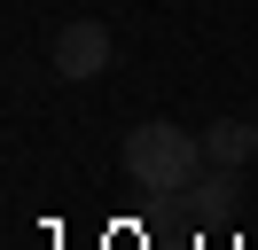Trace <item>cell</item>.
Segmentation results:
<instances>
[{"instance_id":"4","label":"cell","mask_w":258,"mask_h":250,"mask_svg":"<svg viewBox=\"0 0 258 250\" xmlns=\"http://www.w3.org/2000/svg\"><path fill=\"white\" fill-rule=\"evenodd\" d=\"M235 196H242L235 172H227V164H204V172H196V188H188V211H196V219H227V211H235Z\"/></svg>"},{"instance_id":"3","label":"cell","mask_w":258,"mask_h":250,"mask_svg":"<svg viewBox=\"0 0 258 250\" xmlns=\"http://www.w3.org/2000/svg\"><path fill=\"white\" fill-rule=\"evenodd\" d=\"M204 156L211 164H227V172H242L258 156V125L250 117H219V125H204Z\"/></svg>"},{"instance_id":"2","label":"cell","mask_w":258,"mask_h":250,"mask_svg":"<svg viewBox=\"0 0 258 250\" xmlns=\"http://www.w3.org/2000/svg\"><path fill=\"white\" fill-rule=\"evenodd\" d=\"M110 62H117V39H110V24H94V16H71V24L47 39V71L71 78V86H79V78H102Z\"/></svg>"},{"instance_id":"1","label":"cell","mask_w":258,"mask_h":250,"mask_svg":"<svg viewBox=\"0 0 258 250\" xmlns=\"http://www.w3.org/2000/svg\"><path fill=\"white\" fill-rule=\"evenodd\" d=\"M117 164H125V180L141 188V196H157V203H180V196L196 188V172L211 164V156H204V133L149 117V125H133V133L117 141Z\"/></svg>"}]
</instances>
